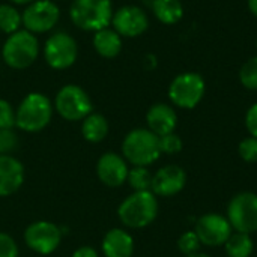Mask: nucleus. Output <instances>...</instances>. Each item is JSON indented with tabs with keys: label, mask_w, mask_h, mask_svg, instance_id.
I'll return each instance as SVG.
<instances>
[{
	"label": "nucleus",
	"mask_w": 257,
	"mask_h": 257,
	"mask_svg": "<svg viewBox=\"0 0 257 257\" xmlns=\"http://www.w3.org/2000/svg\"><path fill=\"white\" fill-rule=\"evenodd\" d=\"M53 111V102L47 95L32 92L21 99L15 110V126L24 133H39L51 122Z\"/></svg>",
	"instance_id": "obj_1"
},
{
	"label": "nucleus",
	"mask_w": 257,
	"mask_h": 257,
	"mask_svg": "<svg viewBox=\"0 0 257 257\" xmlns=\"http://www.w3.org/2000/svg\"><path fill=\"white\" fill-rule=\"evenodd\" d=\"M158 199L152 191H134L117 208V217L130 229H143L155 221Z\"/></svg>",
	"instance_id": "obj_2"
},
{
	"label": "nucleus",
	"mask_w": 257,
	"mask_h": 257,
	"mask_svg": "<svg viewBox=\"0 0 257 257\" xmlns=\"http://www.w3.org/2000/svg\"><path fill=\"white\" fill-rule=\"evenodd\" d=\"M122 157L133 166L154 164L161 157L160 137L148 128L131 130L122 142Z\"/></svg>",
	"instance_id": "obj_3"
},
{
	"label": "nucleus",
	"mask_w": 257,
	"mask_h": 257,
	"mask_svg": "<svg viewBox=\"0 0 257 257\" xmlns=\"http://www.w3.org/2000/svg\"><path fill=\"white\" fill-rule=\"evenodd\" d=\"M113 12L111 0H72L69 6V18L74 26L93 33L110 27Z\"/></svg>",
	"instance_id": "obj_4"
},
{
	"label": "nucleus",
	"mask_w": 257,
	"mask_h": 257,
	"mask_svg": "<svg viewBox=\"0 0 257 257\" xmlns=\"http://www.w3.org/2000/svg\"><path fill=\"white\" fill-rule=\"evenodd\" d=\"M39 41L36 35L20 29L8 35L2 47V59L11 69H26L35 63L39 56Z\"/></svg>",
	"instance_id": "obj_5"
},
{
	"label": "nucleus",
	"mask_w": 257,
	"mask_h": 257,
	"mask_svg": "<svg viewBox=\"0 0 257 257\" xmlns=\"http://www.w3.org/2000/svg\"><path fill=\"white\" fill-rule=\"evenodd\" d=\"M54 110L68 122H81L93 110L89 93L77 84H65L56 93Z\"/></svg>",
	"instance_id": "obj_6"
},
{
	"label": "nucleus",
	"mask_w": 257,
	"mask_h": 257,
	"mask_svg": "<svg viewBox=\"0 0 257 257\" xmlns=\"http://www.w3.org/2000/svg\"><path fill=\"white\" fill-rule=\"evenodd\" d=\"M206 83L197 72H182L176 75L169 86V98L173 105L191 110L200 104L205 96Z\"/></svg>",
	"instance_id": "obj_7"
},
{
	"label": "nucleus",
	"mask_w": 257,
	"mask_h": 257,
	"mask_svg": "<svg viewBox=\"0 0 257 257\" xmlns=\"http://www.w3.org/2000/svg\"><path fill=\"white\" fill-rule=\"evenodd\" d=\"M44 59L47 65L56 71L71 68L78 57V44L68 32H56L48 36L44 44Z\"/></svg>",
	"instance_id": "obj_8"
},
{
	"label": "nucleus",
	"mask_w": 257,
	"mask_h": 257,
	"mask_svg": "<svg viewBox=\"0 0 257 257\" xmlns=\"http://www.w3.org/2000/svg\"><path fill=\"white\" fill-rule=\"evenodd\" d=\"M62 227L51 221H33L24 230V242L27 248L39 256H48L54 253L62 242Z\"/></svg>",
	"instance_id": "obj_9"
},
{
	"label": "nucleus",
	"mask_w": 257,
	"mask_h": 257,
	"mask_svg": "<svg viewBox=\"0 0 257 257\" xmlns=\"http://www.w3.org/2000/svg\"><path fill=\"white\" fill-rule=\"evenodd\" d=\"M227 220L233 230L253 233L257 230V194L244 191L232 197L227 206Z\"/></svg>",
	"instance_id": "obj_10"
},
{
	"label": "nucleus",
	"mask_w": 257,
	"mask_h": 257,
	"mask_svg": "<svg viewBox=\"0 0 257 257\" xmlns=\"http://www.w3.org/2000/svg\"><path fill=\"white\" fill-rule=\"evenodd\" d=\"M23 26L33 35L47 33L60 20V9L53 0H35L21 12Z\"/></svg>",
	"instance_id": "obj_11"
},
{
	"label": "nucleus",
	"mask_w": 257,
	"mask_h": 257,
	"mask_svg": "<svg viewBox=\"0 0 257 257\" xmlns=\"http://www.w3.org/2000/svg\"><path fill=\"white\" fill-rule=\"evenodd\" d=\"M111 26L122 38H137L148 30L149 17L140 6L125 5L113 12Z\"/></svg>",
	"instance_id": "obj_12"
},
{
	"label": "nucleus",
	"mask_w": 257,
	"mask_h": 257,
	"mask_svg": "<svg viewBox=\"0 0 257 257\" xmlns=\"http://www.w3.org/2000/svg\"><path fill=\"white\" fill-rule=\"evenodd\" d=\"M194 232L199 236L200 244L208 247H220L226 244L233 233V229L227 217L220 214H206L197 220Z\"/></svg>",
	"instance_id": "obj_13"
},
{
	"label": "nucleus",
	"mask_w": 257,
	"mask_h": 257,
	"mask_svg": "<svg viewBox=\"0 0 257 257\" xmlns=\"http://www.w3.org/2000/svg\"><path fill=\"white\" fill-rule=\"evenodd\" d=\"M128 161L114 152H105L96 163V176L108 188H117L126 182Z\"/></svg>",
	"instance_id": "obj_14"
},
{
	"label": "nucleus",
	"mask_w": 257,
	"mask_h": 257,
	"mask_svg": "<svg viewBox=\"0 0 257 257\" xmlns=\"http://www.w3.org/2000/svg\"><path fill=\"white\" fill-rule=\"evenodd\" d=\"M185 184H187L185 170L176 164H167L152 176L151 191L158 197H172L181 193Z\"/></svg>",
	"instance_id": "obj_15"
},
{
	"label": "nucleus",
	"mask_w": 257,
	"mask_h": 257,
	"mask_svg": "<svg viewBox=\"0 0 257 257\" xmlns=\"http://www.w3.org/2000/svg\"><path fill=\"white\" fill-rule=\"evenodd\" d=\"M24 184V166L12 155H0V197L17 193Z\"/></svg>",
	"instance_id": "obj_16"
},
{
	"label": "nucleus",
	"mask_w": 257,
	"mask_h": 257,
	"mask_svg": "<svg viewBox=\"0 0 257 257\" xmlns=\"http://www.w3.org/2000/svg\"><path fill=\"white\" fill-rule=\"evenodd\" d=\"M146 123L148 130H151L158 137L175 133L178 125V114L175 108L166 102H157L151 105L146 113Z\"/></svg>",
	"instance_id": "obj_17"
},
{
	"label": "nucleus",
	"mask_w": 257,
	"mask_h": 257,
	"mask_svg": "<svg viewBox=\"0 0 257 257\" xmlns=\"http://www.w3.org/2000/svg\"><path fill=\"white\" fill-rule=\"evenodd\" d=\"M104 257H133L134 238L123 229H110L101 242Z\"/></svg>",
	"instance_id": "obj_18"
},
{
	"label": "nucleus",
	"mask_w": 257,
	"mask_h": 257,
	"mask_svg": "<svg viewBox=\"0 0 257 257\" xmlns=\"http://www.w3.org/2000/svg\"><path fill=\"white\" fill-rule=\"evenodd\" d=\"M92 45L95 51L104 59H114L122 51V36L113 29L105 27L93 33Z\"/></svg>",
	"instance_id": "obj_19"
},
{
	"label": "nucleus",
	"mask_w": 257,
	"mask_h": 257,
	"mask_svg": "<svg viewBox=\"0 0 257 257\" xmlns=\"http://www.w3.org/2000/svg\"><path fill=\"white\" fill-rule=\"evenodd\" d=\"M108 134V120L101 113H90L81 120V136L89 143H99Z\"/></svg>",
	"instance_id": "obj_20"
},
{
	"label": "nucleus",
	"mask_w": 257,
	"mask_h": 257,
	"mask_svg": "<svg viewBox=\"0 0 257 257\" xmlns=\"http://www.w3.org/2000/svg\"><path fill=\"white\" fill-rule=\"evenodd\" d=\"M152 12L160 23L173 26L182 20L184 5L181 0H152Z\"/></svg>",
	"instance_id": "obj_21"
},
{
	"label": "nucleus",
	"mask_w": 257,
	"mask_h": 257,
	"mask_svg": "<svg viewBox=\"0 0 257 257\" xmlns=\"http://www.w3.org/2000/svg\"><path fill=\"white\" fill-rule=\"evenodd\" d=\"M226 254L229 257H250L253 254L254 244L248 233H232L224 244Z\"/></svg>",
	"instance_id": "obj_22"
},
{
	"label": "nucleus",
	"mask_w": 257,
	"mask_h": 257,
	"mask_svg": "<svg viewBox=\"0 0 257 257\" xmlns=\"http://www.w3.org/2000/svg\"><path fill=\"white\" fill-rule=\"evenodd\" d=\"M23 26L21 12L9 3L0 5V32L6 35H12Z\"/></svg>",
	"instance_id": "obj_23"
},
{
	"label": "nucleus",
	"mask_w": 257,
	"mask_h": 257,
	"mask_svg": "<svg viewBox=\"0 0 257 257\" xmlns=\"http://www.w3.org/2000/svg\"><path fill=\"white\" fill-rule=\"evenodd\" d=\"M152 176H154V175L149 172L148 167L134 166V167L130 169V172H128L126 182L130 184V187H131L134 191H151Z\"/></svg>",
	"instance_id": "obj_24"
},
{
	"label": "nucleus",
	"mask_w": 257,
	"mask_h": 257,
	"mask_svg": "<svg viewBox=\"0 0 257 257\" xmlns=\"http://www.w3.org/2000/svg\"><path fill=\"white\" fill-rule=\"evenodd\" d=\"M239 81L248 90H257V56L248 59L239 69Z\"/></svg>",
	"instance_id": "obj_25"
},
{
	"label": "nucleus",
	"mask_w": 257,
	"mask_h": 257,
	"mask_svg": "<svg viewBox=\"0 0 257 257\" xmlns=\"http://www.w3.org/2000/svg\"><path fill=\"white\" fill-rule=\"evenodd\" d=\"M178 248L182 254L185 256H191L194 253H199V248H200V239L199 236L196 235L194 230H188V232H184L179 239H178Z\"/></svg>",
	"instance_id": "obj_26"
},
{
	"label": "nucleus",
	"mask_w": 257,
	"mask_h": 257,
	"mask_svg": "<svg viewBox=\"0 0 257 257\" xmlns=\"http://www.w3.org/2000/svg\"><path fill=\"white\" fill-rule=\"evenodd\" d=\"M182 139L175 134V133H170V134H166V136H161L160 137V149H161V154H166V155H175V154H179L182 151Z\"/></svg>",
	"instance_id": "obj_27"
},
{
	"label": "nucleus",
	"mask_w": 257,
	"mask_h": 257,
	"mask_svg": "<svg viewBox=\"0 0 257 257\" xmlns=\"http://www.w3.org/2000/svg\"><path fill=\"white\" fill-rule=\"evenodd\" d=\"M18 148V136L12 130H0V155H11Z\"/></svg>",
	"instance_id": "obj_28"
},
{
	"label": "nucleus",
	"mask_w": 257,
	"mask_h": 257,
	"mask_svg": "<svg viewBox=\"0 0 257 257\" xmlns=\"http://www.w3.org/2000/svg\"><path fill=\"white\" fill-rule=\"evenodd\" d=\"M239 157L245 163H257V139L256 137H247L244 139L238 146Z\"/></svg>",
	"instance_id": "obj_29"
},
{
	"label": "nucleus",
	"mask_w": 257,
	"mask_h": 257,
	"mask_svg": "<svg viewBox=\"0 0 257 257\" xmlns=\"http://www.w3.org/2000/svg\"><path fill=\"white\" fill-rule=\"evenodd\" d=\"M15 126V108L12 104L0 98V130H12Z\"/></svg>",
	"instance_id": "obj_30"
},
{
	"label": "nucleus",
	"mask_w": 257,
	"mask_h": 257,
	"mask_svg": "<svg viewBox=\"0 0 257 257\" xmlns=\"http://www.w3.org/2000/svg\"><path fill=\"white\" fill-rule=\"evenodd\" d=\"M18 256H20V248H18L15 239L6 232H0V257Z\"/></svg>",
	"instance_id": "obj_31"
},
{
	"label": "nucleus",
	"mask_w": 257,
	"mask_h": 257,
	"mask_svg": "<svg viewBox=\"0 0 257 257\" xmlns=\"http://www.w3.org/2000/svg\"><path fill=\"white\" fill-rule=\"evenodd\" d=\"M245 126H247V131L250 133V136L257 139V102L247 110Z\"/></svg>",
	"instance_id": "obj_32"
},
{
	"label": "nucleus",
	"mask_w": 257,
	"mask_h": 257,
	"mask_svg": "<svg viewBox=\"0 0 257 257\" xmlns=\"http://www.w3.org/2000/svg\"><path fill=\"white\" fill-rule=\"evenodd\" d=\"M71 257H99V254H98V251L93 247H90V245H81V247H78L72 253Z\"/></svg>",
	"instance_id": "obj_33"
},
{
	"label": "nucleus",
	"mask_w": 257,
	"mask_h": 257,
	"mask_svg": "<svg viewBox=\"0 0 257 257\" xmlns=\"http://www.w3.org/2000/svg\"><path fill=\"white\" fill-rule=\"evenodd\" d=\"M247 6H248L250 12L254 17H257V0H247Z\"/></svg>",
	"instance_id": "obj_34"
},
{
	"label": "nucleus",
	"mask_w": 257,
	"mask_h": 257,
	"mask_svg": "<svg viewBox=\"0 0 257 257\" xmlns=\"http://www.w3.org/2000/svg\"><path fill=\"white\" fill-rule=\"evenodd\" d=\"M11 3H14V5H29V3H32V2H35V0H9Z\"/></svg>",
	"instance_id": "obj_35"
},
{
	"label": "nucleus",
	"mask_w": 257,
	"mask_h": 257,
	"mask_svg": "<svg viewBox=\"0 0 257 257\" xmlns=\"http://www.w3.org/2000/svg\"><path fill=\"white\" fill-rule=\"evenodd\" d=\"M185 257H211V256L203 254V253H194V254H191V256H185Z\"/></svg>",
	"instance_id": "obj_36"
},
{
	"label": "nucleus",
	"mask_w": 257,
	"mask_h": 257,
	"mask_svg": "<svg viewBox=\"0 0 257 257\" xmlns=\"http://www.w3.org/2000/svg\"><path fill=\"white\" fill-rule=\"evenodd\" d=\"M53 2H57V0H53Z\"/></svg>",
	"instance_id": "obj_37"
},
{
	"label": "nucleus",
	"mask_w": 257,
	"mask_h": 257,
	"mask_svg": "<svg viewBox=\"0 0 257 257\" xmlns=\"http://www.w3.org/2000/svg\"><path fill=\"white\" fill-rule=\"evenodd\" d=\"M256 47H257V41H256Z\"/></svg>",
	"instance_id": "obj_38"
}]
</instances>
